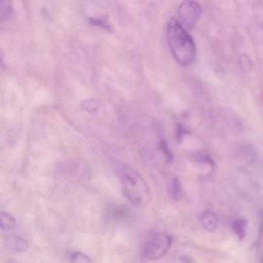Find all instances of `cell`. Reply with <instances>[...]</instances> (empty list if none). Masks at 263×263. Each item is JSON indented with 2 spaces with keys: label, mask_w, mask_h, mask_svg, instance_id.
<instances>
[{
  "label": "cell",
  "mask_w": 263,
  "mask_h": 263,
  "mask_svg": "<svg viewBox=\"0 0 263 263\" xmlns=\"http://www.w3.org/2000/svg\"><path fill=\"white\" fill-rule=\"evenodd\" d=\"M261 263H263V258L262 260H261Z\"/></svg>",
  "instance_id": "4fadbf2b"
},
{
  "label": "cell",
  "mask_w": 263,
  "mask_h": 263,
  "mask_svg": "<svg viewBox=\"0 0 263 263\" xmlns=\"http://www.w3.org/2000/svg\"><path fill=\"white\" fill-rule=\"evenodd\" d=\"M239 64L241 69H242L244 71H249L251 68H252V62H251L250 59H249L247 56H246V55H242V56L240 58Z\"/></svg>",
  "instance_id": "8fae6325"
},
{
  "label": "cell",
  "mask_w": 263,
  "mask_h": 263,
  "mask_svg": "<svg viewBox=\"0 0 263 263\" xmlns=\"http://www.w3.org/2000/svg\"><path fill=\"white\" fill-rule=\"evenodd\" d=\"M199 221L203 229L209 232H215L219 226V219L216 214L209 210L201 212Z\"/></svg>",
  "instance_id": "5b68a950"
},
{
  "label": "cell",
  "mask_w": 263,
  "mask_h": 263,
  "mask_svg": "<svg viewBox=\"0 0 263 263\" xmlns=\"http://www.w3.org/2000/svg\"><path fill=\"white\" fill-rule=\"evenodd\" d=\"M0 226L4 232H10L17 226L16 218L7 212L2 211L0 216Z\"/></svg>",
  "instance_id": "52a82bcc"
},
{
  "label": "cell",
  "mask_w": 263,
  "mask_h": 263,
  "mask_svg": "<svg viewBox=\"0 0 263 263\" xmlns=\"http://www.w3.org/2000/svg\"><path fill=\"white\" fill-rule=\"evenodd\" d=\"M248 221L247 220L242 218H238L235 219L232 223V229L235 232L236 236L240 240H243L246 237V230H247Z\"/></svg>",
  "instance_id": "ba28073f"
},
{
  "label": "cell",
  "mask_w": 263,
  "mask_h": 263,
  "mask_svg": "<svg viewBox=\"0 0 263 263\" xmlns=\"http://www.w3.org/2000/svg\"><path fill=\"white\" fill-rule=\"evenodd\" d=\"M121 189L127 201L136 208L146 207L152 198L150 187L136 171L121 165L118 167Z\"/></svg>",
  "instance_id": "7a4b0ae2"
},
{
  "label": "cell",
  "mask_w": 263,
  "mask_h": 263,
  "mask_svg": "<svg viewBox=\"0 0 263 263\" xmlns=\"http://www.w3.org/2000/svg\"><path fill=\"white\" fill-rule=\"evenodd\" d=\"M10 246L17 252H24L28 248V241L24 235H15L12 236L10 241Z\"/></svg>",
  "instance_id": "9c48e42d"
},
{
  "label": "cell",
  "mask_w": 263,
  "mask_h": 263,
  "mask_svg": "<svg viewBox=\"0 0 263 263\" xmlns=\"http://www.w3.org/2000/svg\"><path fill=\"white\" fill-rule=\"evenodd\" d=\"M180 261H181V263H195V261H194V260L192 259V258L186 256V255L181 256V258H180Z\"/></svg>",
  "instance_id": "7c38bea8"
},
{
  "label": "cell",
  "mask_w": 263,
  "mask_h": 263,
  "mask_svg": "<svg viewBox=\"0 0 263 263\" xmlns=\"http://www.w3.org/2000/svg\"><path fill=\"white\" fill-rule=\"evenodd\" d=\"M202 12L201 6L195 1L182 3L178 8L180 24L185 30L192 29L199 20Z\"/></svg>",
  "instance_id": "277c9868"
},
{
  "label": "cell",
  "mask_w": 263,
  "mask_h": 263,
  "mask_svg": "<svg viewBox=\"0 0 263 263\" xmlns=\"http://www.w3.org/2000/svg\"><path fill=\"white\" fill-rule=\"evenodd\" d=\"M167 192L170 198L175 201H179L182 198V185L178 178H171L167 184Z\"/></svg>",
  "instance_id": "8992f818"
},
{
  "label": "cell",
  "mask_w": 263,
  "mask_h": 263,
  "mask_svg": "<svg viewBox=\"0 0 263 263\" xmlns=\"http://www.w3.org/2000/svg\"><path fill=\"white\" fill-rule=\"evenodd\" d=\"M167 42L172 55L181 65H190L195 61V41L179 21L172 18L167 25Z\"/></svg>",
  "instance_id": "6da1fadb"
},
{
  "label": "cell",
  "mask_w": 263,
  "mask_h": 263,
  "mask_svg": "<svg viewBox=\"0 0 263 263\" xmlns=\"http://www.w3.org/2000/svg\"><path fill=\"white\" fill-rule=\"evenodd\" d=\"M172 246V238L162 232H153L142 245L141 256L143 259L155 261L164 257Z\"/></svg>",
  "instance_id": "3957f363"
},
{
  "label": "cell",
  "mask_w": 263,
  "mask_h": 263,
  "mask_svg": "<svg viewBox=\"0 0 263 263\" xmlns=\"http://www.w3.org/2000/svg\"><path fill=\"white\" fill-rule=\"evenodd\" d=\"M70 263H92V260L83 252H75L70 256Z\"/></svg>",
  "instance_id": "30bf717a"
}]
</instances>
